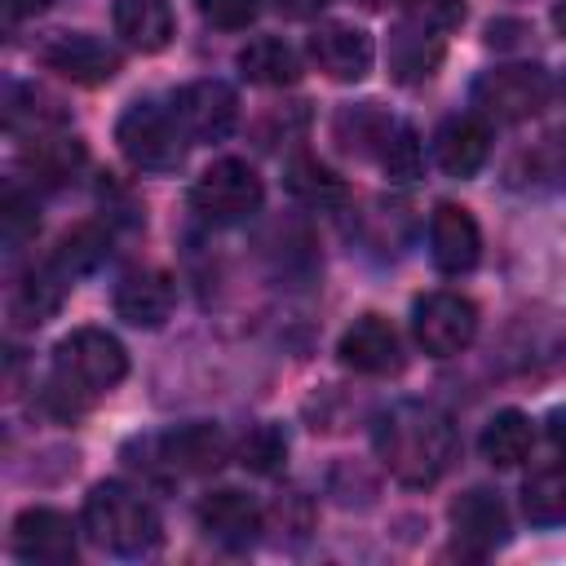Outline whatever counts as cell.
Here are the masks:
<instances>
[{
  "mask_svg": "<svg viewBox=\"0 0 566 566\" xmlns=\"http://www.w3.org/2000/svg\"><path fill=\"white\" fill-rule=\"evenodd\" d=\"M376 455L402 486H433L455 460V429L429 402H394L376 416Z\"/></svg>",
  "mask_w": 566,
  "mask_h": 566,
  "instance_id": "cell-1",
  "label": "cell"
},
{
  "mask_svg": "<svg viewBox=\"0 0 566 566\" xmlns=\"http://www.w3.org/2000/svg\"><path fill=\"white\" fill-rule=\"evenodd\" d=\"M124 371H128L124 345L111 332H102V327H80V332H71V336L57 340V349H53V376H49L44 398L62 416H75L97 394L115 389L124 380Z\"/></svg>",
  "mask_w": 566,
  "mask_h": 566,
  "instance_id": "cell-2",
  "label": "cell"
},
{
  "mask_svg": "<svg viewBox=\"0 0 566 566\" xmlns=\"http://www.w3.org/2000/svg\"><path fill=\"white\" fill-rule=\"evenodd\" d=\"M84 531L93 535V544H102L115 557H146L164 539L155 504L142 500L124 482H97L88 491V500H84Z\"/></svg>",
  "mask_w": 566,
  "mask_h": 566,
  "instance_id": "cell-3",
  "label": "cell"
},
{
  "mask_svg": "<svg viewBox=\"0 0 566 566\" xmlns=\"http://www.w3.org/2000/svg\"><path fill=\"white\" fill-rule=\"evenodd\" d=\"M115 142L124 150V159L142 172H172L186 159V128L177 124L172 111L155 106V102H133L119 124H115Z\"/></svg>",
  "mask_w": 566,
  "mask_h": 566,
  "instance_id": "cell-4",
  "label": "cell"
},
{
  "mask_svg": "<svg viewBox=\"0 0 566 566\" xmlns=\"http://www.w3.org/2000/svg\"><path fill=\"white\" fill-rule=\"evenodd\" d=\"M473 97V111L482 119H495V124H522L531 115H539L553 97V80L544 66H526V62H513V66H491L473 80L469 88Z\"/></svg>",
  "mask_w": 566,
  "mask_h": 566,
  "instance_id": "cell-5",
  "label": "cell"
},
{
  "mask_svg": "<svg viewBox=\"0 0 566 566\" xmlns=\"http://www.w3.org/2000/svg\"><path fill=\"white\" fill-rule=\"evenodd\" d=\"M261 199H265V186L256 177L252 164L243 159H217L199 172L195 190H190V203L203 221L212 226H239L248 221L252 212H261Z\"/></svg>",
  "mask_w": 566,
  "mask_h": 566,
  "instance_id": "cell-6",
  "label": "cell"
},
{
  "mask_svg": "<svg viewBox=\"0 0 566 566\" xmlns=\"http://www.w3.org/2000/svg\"><path fill=\"white\" fill-rule=\"evenodd\" d=\"M411 332L416 345L433 358H451L473 345L478 336V305L460 292H429L411 305Z\"/></svg>",
  "mask_w": 566,
  "mask_h": 566,
  "instance_id": "cell-7",
  "label": "cell"
},
{
  "mask_svg": "<svg viewBox=\"0 0 566 566\" xmlns=\"http://www.w3.org/2000/svg\"><path fill=\"white\" fill-rule=\"evenodd\" d=\"M40 62L71 84H111L119 75V49L88 31H53L40 44Z\"/></svg>",
  "mask_w": 566,
  "mask_h": 566,
  "instance_id": "cell-8",
  "label": "cell"
},
{
  "mask_svg": "<svg viewBox=\"0 0 566 566\" xmlns=\"http://www.w3.org/2000/svg\"><path fill=\"white\" fill-rule=\"evenodd\" d=\"M9 548H13V557H22L31 566H66L75 557V522L49 504L22 509L13 517Z\"/></svg>",
  "mask_w": 566,
  "mask_h": 566,
  "instance_id": "cell-9",
  "label": "cell"
},
{
  "mask_svg": "<svg viewBox=\"0 0 566 566\" xmlns=\"http://www.w3.org/2000/svg\"><path fill=\"white\" fill-rule=\"evenodd\" d=\"M172 115L190 142H221V137H230V128L239 119V97L221 80H195V84L177 88Z\"/></svg>",
  "mask_w": 566,
  "mask_h": 566,
  "instance_id": "cell-10",
  "label": "cell"
},
{
  "mask_svg": "<svg viewBox=\"0 0 566 566\" xmlns=\"http://www.w3.org/2000/svg\"><path fill=\"white\" fill-rule=\"evenodd\" d=\"M150 447H155L150 464H164L172 473H217L230 460V438L208 420H190V424L155 438Z\"/></svg>",
  "mask_w": 566,
  "mask_h": 566,
  "instance_id": "cell-11",
  "label": "cell"
},
{
  "mask_svg": "<svg viewBox=\"0 0 566 566\" xmlns=\"http://www.w3.org/2000/svg\"><path fill=\"white\" fill-rule=\"evenodd\" d=\"M310 57L314 66L327 75V80H340V84H354L371 71L376 62V44L363 27H349V22H323L314 27L310 35Z\"/></svg>",
  "mask_w": 566,
  "mask_h": 566,
  "instance_id": "cell-12",
  "label": "cell"
},
{
  "mask_svg": "<svg viewBox=\"0 0 566 566\" xmlns=\"http://www.w3.org/2000/svg\"><path fill=\"white\" fill-rule=\"evenodd\" d=\"M429 256L442 274H464L482 256V230L469 208L460 203H438L429 217Z\"/></svg>",
  "mask_w": 566,
  "mask_h": 566,
  "instance_id": "cell-13",
  "label": "cell"
},
{
  "mask_svg": "<svg viewBox=\"0 0 566 566\" xmlns=\"http://www.w3.org/2000/svg\"><path fill=\"white\" fill-rule=\"evenodd\" d=\"M336 354H340L345 367H354L363 376H389V371L402 367V340L380 314L354 318V327H345Z\"/></svg>",
  "mask_w": 566,
  "mask_h": 566,
  "instance_id": "cell-14",
  "label": "cell"
},
{
  "mask_svg": "<svg viewBox=\"0 0 566 566\" xmlns=\"http://www.w3.org/2000/svg\"><path fill=\"white\" fill-rule=\"evenodd\" d=\"M451 531H455V544H464L473 557H486L500 544H509V513L500 495L473 486L451 504Z\"/></svg>",
  "mask_w": 566,
  "mask_h": 566,
  "instance_id": "cell-15",
  "label": "cell"
},
{
  "mask_svg": "<svg viewBox=\"0 0 566 566\" xmlns=\"http://www.w3.org/2000/svg\"><path fill=\"white\" fill-rule=\"evenodd\" d=\"M491 155V119L473 115H451L433 133V159L447 177H473Z\"/></svg>",
  "mask_w": 566,
  "mask_h": 566,
  "instance_id": "cell-16",
  "label": "cell"
},
{
  "mask_svg": "<svg viewBox=\"0 0 566 566\" xmlns=\"http://www.w3.org/2000/svg\"><path fill=\"white\" fill-rule=\"evenodd\" d=\"M195 517H199L203 535L217 539L221 548H248V544L256 539V531L265 526L261 509H256L248 495L230 491V486H226V491H208V495L199 500Z\"/></svg>",
  "mask_w": 566,
  "mask_h": 566,
  "instance_id": "cell-17",
  "label": "cell"
},
{
  "mask_svg": "<svg viewBox=\"0 0 566 566\" xmlns=\"http://www.w3.org/2000/svg\"><path fill=\"white\" fill-rule=\"evenodd\" d=\"M172 305H177V287H172V279L159 274V270H137V274H128V279L115 287V314H119L128 327L155 332V327L168 323Z\"/></svg>",
  "mask_w": 566,
  "mask_h": 566,
  "instance_id": "cell-18",
  "label": "cell"
},
{
  "mask_svg": "<svg viewBox=\"0 0 566 566\" xmlns=\"http://www.w3.org/2000/svg\"><path fill=\"white\" fill-rule=\"evenodd\" d=\"M385 57H389V75L398 84H424L442 62V31H429V27L411 22V18H402L389 31Z\"/></svg>",
  "mask_w": 566,
  "mask_h": 566,
  "instance_id": "cell-19",
  "label": "cell"
},
{
  "mask_svg": "<svg viewBox=\"0 0 566 566\" xmlns=\"http://www.w3.org/2000/svg\"><path fill=\"white\" fill-rule=\"evenodd\" d=\"M66 283H71V279H66L53 261L27 270V274L18 279V287H13V296H9V314H13V323H22V327H40L44 318H53L57 305H62V296H66Z\"/></svg>",
  "mask_w": 566,
  "mask_h": 566,
  "instance_id": "cell-20",
  "label": "cell"
},
{
  "mask_svg": "<svg viewBox=\"0 0 566 566\" xmlns=\"http://www.w3.org/2000/svg\"><path fill=\"white\" fill-rule=\"evenodd\" d=\"M239 75L252 80V84H265V88H283V84H296L301 75V57L287 40L279 35H256L239 49Z\"/></svg>",
  "mask_w": 566,
  "mask_h": 566,
  "instance_id": "cell-21",
  "label": "cell"
},
{
  "mask_svg": "<svg viewBox=\"0 0 566 566\" xmlns=\"http://www.w3.org/2000/svg\"><path fill=\"white\" fill-rule=\"evenodd\" d=\"M115 31L133 49L159 53L172 40V9L168 0H115Z\"/></svg>",
  "mask_w": 566,
  "mask_h": 566,
  "instance_id": "cell-22",
  "label": "cell"
},
{
  "mask_svg": "<svg viewBox=\"0 0 566 566\" xmlns=\"http://www.w3.org/2000/svg\"><path fill=\"white\" fill-rule=\"evenodd\" d=\"M531 442H535V429H531V420L522 416V411H495L491 420H486V429H482V438H478V447H482V460L486 464H495V469H517L526 455H531Z\"/></svg>",
  "mask_w": 566,
  "mask_h": 566,
  "instance_id": "cell-23",
  "label": "cell"
},
{
  "mask_svg": "<svg viewBox=\"0 0 566 566\" xmlns=\"http://www.w3.org/2000/svg\"><path fill=\"white\" fill-rule=\"evenodd\" d=\"M522 509L535 526H566V460L539 469L522 486Z\"/></svg>",
  "mask_w": 566,
  "mask_h": 566,
  "instance_id": "cell-24",
  "label": "cell"
},
{
  "mask_svg": "<svg viewBox=\"0 0 566 566\" xmlns=\"http://www.w3.org/2000/svg\"><path fill=\"white\" fill-rule=\"evenodd\" d=\"M66 119V111L49 97V93H40L35 84H9L4 88V124L13 128V133H44V128H57Z\"/></svg>",
  "mask_w": 566,
  "mask_h": 566,
  "instance_id": "cell-25",
  "label": "cell"
},
{
  "mask_svg": "<svg viewBox=\"0 0 566 566\" xmlns=\"http://www.w3.org/2000/svg\"><path fill=\"white\" fill-rule=\"evenodd\" d=\"M106 252H111V234H106L102 226L84 221V226L66 230V234L57 239V248H53L49 261H53L66 279H80V274H93V270L106 261Z\"/></svg>",
  "mask_w": 566,
  "mask_h": 566,
  "instance_id": "cell-26",
  "label": "cell"
},
{
  "mask_svg": "<svg viewBox=\"0 0 566 566\" xmlns=\"http://www.w3.org/2000/svg\"><path fill=\"white\" fill-rule=\"evenodd\" d=\"M84 164V146L80 137H44L35 133L31 146H27V168L35 172V181H49V186H62L80 172Z\"/></svg>",
  "mask_w": 566,
  "mask_h": 566,
  "instance_id": "cell-27",
  "label": "cell"
},
{
  "mask_svg": "<svg viewBox=\"0 0 566 566\" xmlns=\"http://www.w3.org/2000/svg\"><path fill=\"white\" fill-rule=\"evenodd\" d=\"M371 159L380 164V172H385L389 181H416V177H420V164H424V150H420L416 128L402 124V119H394V124L385 128V137L376 142Z\"/></svg>",
  "mask_w": 566,
  "mask_h": 566,
  "instance_id": "cell-28",
  "label": "cell"
},
{
  "mask_svg": "<svg viewBox=\"0 0 566 566\" xmlns=\"http://www.w3.org/2000/svg\"><path fill=\"white\" fill-rule=\"evenodd\" d=\"M40 230V208L22 186H4L0 195V243L4 252H18L22 243H31Z\"/></svg>",
  "mask_w": 566,
  "mask_h": 566,
  "instance_id": "cell-29",
  "label": "cell"
},
{
  "mask_svg": "<svg viewBox=\"0 0 566 566\" xmlns=\"http://www.w3.org/2000/svg\"><path fill=\"white\" fill-rule=\"evenodd\" d=\"M283 460H287V438H283L279 424H256V429L243 433V442H239V464H243L248 473L274 478V473L283 469Z\"/></svg>",
  "mask_w": 566,
  "mask_h": 566,
  "instance_id": "cell-30",
  "label": "cell"
},
{
  "mask_svg": "<svg viewBox=\"0 0 566 566\" xmlns=\"http://www.w3.org/2000/svg\"><path fill=\"white\" fill-rule=\"evenodd\" d=\"M287 190H292L296 199H305V203H336V199L345 195L340 177H336L332 168H323L318 159H310V155H296V159L287 164Z\"/></svg>",
  "mask_w": 566,
  "mask_h": 566,
  "instance_id": "cell-31",
  "label": "cell"
},
{
  "mask_svg": "<svg viewBox=\"0 0 566 566\" xmlns=\"http://www.w3.org/2000/svg\"><path fill=\"white\" fill-rule=\"evenodd\" d=\"M402 18L429 31H455L464 22V0H402Z\"/></svg>",
  "mask_w": 566,
  "mask_h": 566,
  "instance_id": "cell-32",
  "label": "cell"
},
{
  "mask_svg": "<svg viewBox=\"0 0 566 566\" xmlns=\"http://www.w3.org/2000/svg\"><path fill=\"white\" fill-rule=\"evenodd\" d=\"M526 164V177H539V181H566V137H544L535 150L522 155Z\"/></svg>",
  "mask_w": 566,
  "mask_h": 566,
  "instance_id": "cell-33",
  "label": "cell"
},
{
  "mask_svg": "<svg viewBox=\"0 0 566 566\" xmlns=\"http://www.w3.org/2000/svg\"><path fill=\"white\" fill-rule=\"evenodd\" d=\"M199 13L221 31H239L256 18V0H199Z\"/></svg>",
  "mask_w": 566,
  "mask_h": 566,
  "instance_id": "cell-34",
  "label": "cell"
},
{
  "mask_svg": "<svg viewBox=\"0 0 566 566\" xmlns=\"http://www.w3.org/2000/svg\"><path fill=\"white\" fill-rule=\"evenodd\" d=\"M544 433H548V447L557 460H566V407H553L548 420H544Z\"/></svg>",
  "mask_w": 566,
  "mask_h": 566,
  "instance_id": "cell-35",
  "label": "cell"
},
{
  "mask_svg": "<svg viewBox=\"0 0 566 566\" xmlns=\"http://www.w3.org/2000/svg\"><path fill=\"white\" fill-rule=\"evenodd\" d=\"M53 0H4V13L13 18V22H22V18H35V13H44Z\"/></svg>",
  "mask_w": 566,
  "mask_h": 566,
  "instance_id": "cell-36",
  "label": "cell"
},
{
  "mask_svg": "<svg viewBox=\"0 0 566 566\" xmlns=\"http://www.w3.org/2000/svg\"><path fill=\"white\" fill-rule=\"evenodd\" d=\"M279 9H287V13H310V9H318V0H279Z\"/></svg>",
  "mask_w": 566,
  "mask_h": 566,
  "instance_id": "cell-37",
  "label": "cell"
},
{
  "mask_svg": "<svg viewBox=\"0 0 566 566\" xmlns=\"http://www.w3.org/2000/svg\"><path fill=\"white\" fill-rule=\"evenodd\" d=\"M553 27L557 35H566V0H553Z\"/></svg>",
  "mask_w": 566,
  "mask_h": 566,
  "instance_id": "cell-38",
  "label": "cell"
},
{
  "mask_svg": "<svg viewBox=\"0 0 566 566\" xmlns=\"http://www.w3.org/2000/svg\"><path fill=\"white\" fill-rule=\"evenodd\" d=\"M562 93H566V80H562Z\"/></svg>",
  "mask_w": 566,
  "mask_h": 566,
  "instance_id": "cell-39",
  "label": "cell"
}]
</instances>
